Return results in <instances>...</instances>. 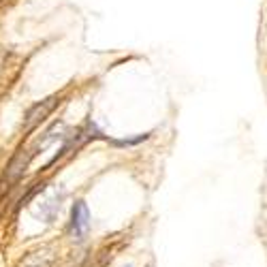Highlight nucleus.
Here are the masks:
<instances>
[{"label": "nucleus", "mask_w": 267, "mask_h": 267, "mask_svg": "<svg viewBox=\"0 0 267 267\" xmlns=\"http://www.w3.org/2000/svg\"><path fill=\"white\" fill-rule=\"evenodd\" d=\"M90 231V212L84 201H75L71 209V233L75 239H84Z\"/></svg>", "instance_id": "obj_1"}, {"label": "nucleus", "mask_w": 267, "mask_h": 267, "mask_svg": "<svg viewBox=\"0 0 267 267\" xmlns=\"http://www.w3.org/2000/svg\"><path fill=\"white\" fill-rule=\"evenodd\" d=\"M58 103H60L58 96H47L45 101L32 105V107L28 109V113H26V120H24V124L30 128V126H35V124H39V122H43V120L54 111V107H56Z\"/></svg>", "instance_id": "obj_2"}]
</instances>
